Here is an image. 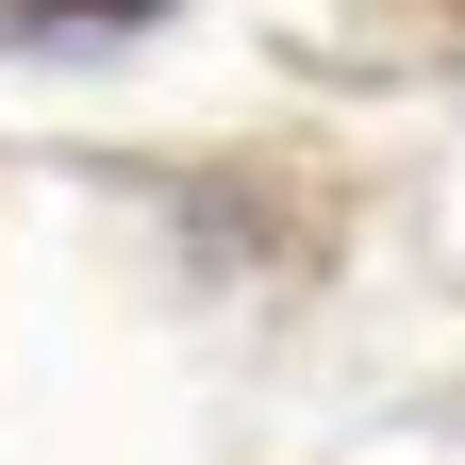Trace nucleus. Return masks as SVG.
Instances as JSON below:
<instances>
[{
  "label": "nucleus",
  "instance_id": "1",
  "mask_svg": "<svg viewBox=\"0 0 465 465\" xmlns=\"http://www.w3.org/2000/svg\"><path fill=\"white\" fill-rule=\"evenodd\" d=\"M17 34H116V17H150V0H0Z\"/></svg>",
  "mask_w": 465,
  "mask_h": 465
}]
</instances>
